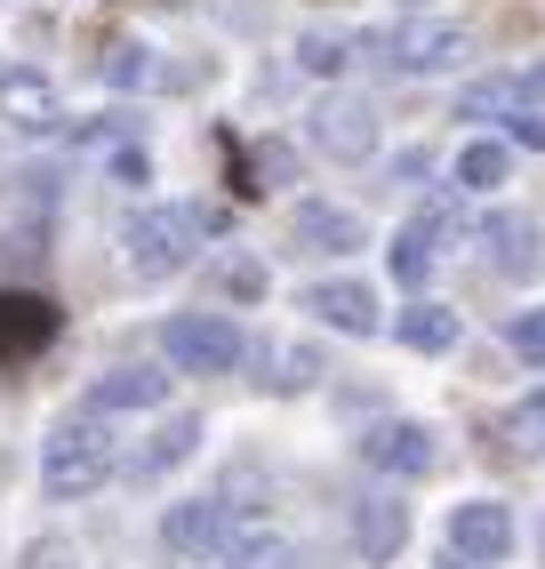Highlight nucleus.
Instances as JSON below:
<instances>
[{"label":"nucleus","instance_id":"27","mask_svg":"<svg viewBox=\"0 0 545 569\" xmlns=\"http://www.w3.org/2000/svg\"><path fill=\"white\" fill-rule=\"evenodd\" d=\"M514 449L545 458V386H537V393H522V409H514Z\"/></svg>","mask_w":545,"mask_h":569},{"label":"nucleus","instance_id":"25","mask_svg":"<svg viewBox=\"0 0 545 569\" xmlns=\"http://www.w3.org/2000/svg\"><path fill=\"white\" fill-rule=\"evenodd\" d=\"M217 289L241 297V306H257V297H265V264H257V257H225V264H217Z\"/></svg>","mask_w":545,"mask_h":569},{"label":"nucleus","instance_id":"13","mask_svg":"<svg viewBox=\"0 0 545 569\" xmlns=\"http://www.w3.org/2000/svg\"><path fill=\"white\" fill-rule=\"evenodd\" d=\"M169 401V369L129 361V369H105L89 386V417H121V409H161Z\"/></svg>","mask_w":545,"mask_h":569},{"label":"nucleus","instance_id":"5","mask_svg":"<svg viewBox=\"0 0 545 569\" xmlns=\"http://www.w3.org/2000/svg\"><path fill=\"white\" fill-rule=\"evenodd\" d=\"M305 137H314V153H329V161H369L377 153V104L329 89L314 112H305Z\"/></svg>","mask_w":545,"mask_h":569},{"label":"nucleus","instance_id":"7","mask_svg":"<svg viewBox=\"0 0 545 569\" xmlns=\"http://www.w3.org/2000/svg\"><path fill=\"white\" fill-rule=\"evenodd\" d=\"M514 553V513H505L497 498H465L449 506V561H505Z\"/></svg>","mask_w":545,"mask_h":569},{"label":"nucleus","instance_id":"20","mask_svg":"<svg viewBox=\"0 0 545 569\" xmlns=\"http://www.w3.org/2000/svg\"><path fill=\"white\" fill-rule=\"evenodd\" d=\"M225 561L232 569H289V538H281V529H265V521H232Z\"/></svg>","mask_w":545,"mask_h":569},{"label":"nucleus","instance_id":"31","mask_svg":"<svg viewBox=\"0 0 545 569\" xmlns=\"http://www.w3.org/2000/svg\"><path fill=\"white\" fill-rule=\"evenodd\" d=\"M257 177L281 184V177H289V144H265V153H257Z\"/></svg>","mask_w":545,"mask_h":569},{"label":"nucleus","instance_id":"18","mask_svg":"<svg viewBox=\"0 0 545 569\" xmlns=\"http://www.w3.org/2000/svg\"><path fill=\"white\" fill-rule=\"evenodd\" d=\"M457 329H465L457 306H434V297H425V306H409V313H394V337H402L409 353H449Z\"/></svg>","mask_w":545,"mask_h":569},{"label":"nucleus","instance_id":"8","mask_svg":"<svg viewBox=\"0 0 545 569\" xmlns=\"http://www.w3.org/2000/svg\"><path fill=\"white\" fill-rule=\"evenodd\" d=\"M0 121L24 129V137H57V129H65V104H57V89H49V72L0 64Z\"/></svg>","mask_w":545,"mask_h":569},{"label":"nucleus","instance_id":"24","mask_svg":"<svg viewBox=\"0 0 545 569\" xmlns=\"http://www.w3.org/2000/svg\"><path fill=\"white\" fill-rule=\"evenodd\" d=\"M105 81L112 89H152V81H161V57H152L145 41H112L105 49Z\"/></svg>","mask_w":545,"mask_h":569},{"label":"nucleus","instance_id":"1","mask_svg":"<svg viewBox=\"0 0 545 569\" xmlns=\"http://www.w3.org/2000/svg\"><path fill=\"white\" fill-rule=\"evenodd\" d=\"M209 233H225V209H209V201L137 209V217H129V233H121V249H129V273H145V281L185 273V264L201 257V241H209Z\"/></svg>","mask_w":545,"mask_h":569},{"label":"nucleus","instance_id":"29","mask_svg":"<svg viewBox=\"0 0 545 569\" xmlns=\"http://www.w3.org/2000/svg\"><path fill=\"white\" fill-rule=\"evenodd\" d=\"M105 169H112V177H121V184H145V177H152V161L137 153V144H121V153H112Z\"/></svg>","mask_w":545,"mask_h":569},{"label":"nucleus","instance_id":"16","mask_svg":"<svg viewBox=\"0 0 545 569\" xmlns=\"http://www.w3.org/2000/svg\"><path fill=\"white\" fill-rule=\"evenodd\" d=\"M354 546H361V561H394L402 546H409V506H394V498H369V506H354Z\"/></svg>","mask_w":545,"mask_h":569},{"label":"nucleus","instance_id":"12","mask_svg":"<svg viewBox=\"0 0 545 569\" xmlns=\"http://www.w3.org/2000/svg\"><path fill=\"white\" fill-rule=\"evenodd\" d=\"M289 241H297V249H314V257H345V249H361V241H369V224H361L354 209H337V201H297Z\"/></svg>","mask_w":545,"mask_h":569},{"label":"nucleus","instance_id":"19","mask_svg":"<svg viewBox=\"0 0 545 569\" xmlns=\"http://www.w3.org/2000/svg\"><path fill=\"white\" fill-rule=\"evenodd\" d=\"M257 369H265V386H272V393H305V386H321V353H314V346H257Z\"/></svg>","mask_w":545,"mask_h":569},{"label":"nucleus","instance_id":"14","mask_svg":"<svg viewBox=\"0 0 545 569\" xmlns=\"http://www.w3.org/2000/svg\"><path fill=\"white\" fill-rule=\"evenodd\" d=\"M482 241H489V264H497V273H537V264H545V233H537L529 209H497V217L482 224Z\"/></svg>","mask_w":545,"mask_h":569},{"label":"nucleus","instance_id":"3","mask_svg":"<svg viewBox=\"0 0 545 569\" xmlns=\"http://www.w3.org/2000/svg\"><path fill=\"white\" fill-rule=\"evenodd\" d=\"M354 57H369L377 72H402V81H417V72L465 64V57H474V41H465V24H449V17H402V24L354 32Z\"/></svg>","mask_w":545,"mask_h":569},{"label":"nucleus","instance_id":"4","mask_svg":"<svg viewBox=\"0 0 545 569\" xmlns=\"http://www.w3.org/2000/svg\"><path fill=\"white\" fill-rule=\"evenodd\" d=\"M161 353L177 377H225V369H241L249 361V337L232 313H177L161 329Z\"/></svg>","mask_w":545,"mask_h":569},{"label":"nucleus","instance_id":"6","mask_svg":"<svg viewBox=\"0 0 545 569\" xmlns=\"http://www.w3.org/2000/svg\"><path fill=\"white\" fill-rule=\"evenodd\" d=\"M361 458L385 481H417V473H434L442 449H434V426H417V417H385V426L361 433Z\"/></svg>","mask_w":545,"mask_h":569},{"label":"nucleus","instance_id":"33","mask_svg":"<svg viewBox=\"0 0 545 569\" xmlns=\"http://www.w3.org/2000/svg\"><path fill=\"white\" fill-rule=\"evenodd\" d=\"M425 169H434V161H425V153H394V177H402V184H417Z\"/></svg>","mask_w":545,"mask_h":569},{"label":"nucleus","instance_id":"32","mask_svg":"<svg viewBox=\"0 0 545 569\" xmlns=\"http://www.w3.org/2000/svg\"><path fill=\"white\" fill-rule=\"evenodd\" d=\"M514 144H529V153H537V144H545V121H529V112H514Z\"/></svg>","mask_w":545,"mask_h":569},{"label":"nucleus","instance_id":"2","mask_svg":"<svg viewBox=\"0 0 545 569\" xmlns=\"http://www.w3.org/2000/svg\"><path fill=\"white\" fill-rule=\"evenodd\" d=\"M112 466H121V449H112V426L105 417H57L49 441H41V489L65 506V498H89V489L112 481Z\"/></svg>","mask_w":545,"mask_h":569},{"label":"nucleus","instance_id":"35","mask_svg":"<svg viewBox=\"0 0 545 569\" xmlns=\"http://www.w3.org/2000/svg\"><path fill=\"white\" fill-rule=\"evenodd\" d=\"M449 569H457V561H449Z\"/></svg>","mask_w":545,"mask_h":569},{"label":"nucleus","instance_id":"21","mask_svg":"<svg viewBox=\"0 0 545 569\" xmlns=\"http://www.w3.org/2000/svg\"><path fill=\"white\" fill-rule=\"evenodd\" d=\"M434 249H442V233H434V224H402V233H394V249H385V264H394V281L402 289H417L425 273H434Z\"/></svg>","mask_w":545,"mask_h":569},{"label":"nucleus","instance_id":"34","mask_svg":"<svg viewBox=\"0 0 545 569\" xmlns=\"http://www.w3.org/2000/svg\"><path fill=\"white\" fill-rule=\"evenodd\" d=\"M537 546H545V521H537Z\"/></svg>","mask_w":545,"mask_h":569},{"label":"nucleus","instance_id":"10","mask_svg":"<svg viewBox=\"0 0 545 569\" xmlns=\"http://www.w3.org/2000/svg\"><path fill=\"white\" fill-rule=\"evenodd\" d=\"M305 313H314V321H329L337 337H377V289L369 281H314V289H305Z\"/></svg>","mask_w":545,"mask_h":569},{"label":"nucleus","instance_id":"23","mask_svg":"<svg viewBox=\"0 0 545 569\" xmlns=\"http://www.w3.org/2000/svg\"><path fill=\"white\" fill-rule=\"evenodd\" d=\"M497 112H522V97H514V72H489V81L457 89V121H497Z\"/></svg>","mask_w":545,"mask_h":569},{"label":"nucleus","instance_id":"22","mask_svg":"<svg viewBox=\"0 0 545 569\" xmlns=\"http://www.w3.org/2000/svg\"><path fill=\"white\" fill-rule=\"evenodd\" d=\"M297 64H305V72H321V81H337V72L354 64V32H329V24L297 32Z\"/></svg>","mask_w":545,"mask_h":569},{"label":"nucleus","instance_id":"9","mask_svg":"<svg viewBox=\"0 0 545 569\" xmlns=\"http://www.w3.org/2000/svg\"><path fill=\"white\" fill-rule=\"evenodd\" d=\"M225 538H232V506H225V498H185V506L161 513V546L185 553V561L225 553Z\"/></svg>","mask_w":545,"mask_h":569},{"label":"nucleus","instance_id":"28","mask_svg":"<svg viewBox=\"0 0 545 569\" xmlns=\"http://www.w3.org/2000/svg\"><path fill=\"white\" fill-rule=\"evenodd\" d=\"M24 569H81V546H72V538H32Z\"/></svg>","mask_w":545,"mask_h":569},{"label":"nucleus","instance_id":"17","mask_svg":"<svg viewBox=\"0 0 545 569\" xmlns=\"http://www.w3.org/2000/svg\"><path fill=\"white\" fill-rule=\"evenodd\" d=\"M505 177H514V144H497V137L457 144V169H449V184H457V193H497Z\"/></svg>","mask_w":545,"mask_h":569},{"label":"nucleus","instance_id":"15","mask_svg":"<svg viewBox=\"0 0 545 569\" xmlns=\"http://www.w3.org/2000/svg\"><path fill=\"white\" fill-rule=\"evenodd\" d=\"M201 417H192V409H177V417H161V426H152V441L137 449V458H129V473L137 481H161V473H177L185 458H192V449H201Z\"/></svg>","mask_w":545,"mask_h":569},{"label":"nucleus","instance_id":"30","mask_svg":"<svg viewBox=\"0 0 545 569\" xmlns=\"http://www.w3.org/2000/svg\"><path fill=\"white\" fill-rule=\"evenodd\" d=\"M514 97H522V104H545V64H529V72H514Z\"/></svg>","mask_w":545,"mask_h":569},{"label":"nucleus","instance_id":"26","mask_svg":"<svg viewBox=\"0 0 545 569\" xmlns=\"http://www.w3.org/2000/svg\"><path fill=\"white\" fill-rule=\"evenodd\" d=\"M505 346H514V361H529V369H545V306H529L514 329H505Z\"/></svg>","mask_w":545,"mask_h":569},{"label":"nucleus","instance_id":"11","mask_svg":"<svg viewBox=\"0 0 545 569\" xmlns=\"http://www.w3.org/2000/svg\"><path fill=\"white\" fill-rule=\"evenodd\" d=\"M57 337V306L32 289H0V361H24Z\"/></svg>","mask_w":545,"mask_h":569}]
</instances>
